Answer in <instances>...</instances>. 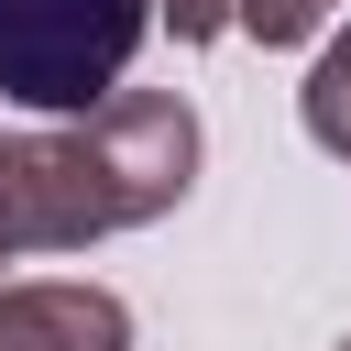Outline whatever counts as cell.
<instances>
[{"instance_id":"1","label":"cell","mask_w":351,"mask_h":351,"mask_svg":"<svg viewBox=\"0 0 351 351\" xmlns=\"http://www.w3.org/2000/svg\"><path fill=\"white\" fill-rule=\"evenodd\" d=\"M143 33L154 0H0V99L33 121H88L110 88H132Z\"/></svg>"},{"instance_id":"2","label":"cell","mask_w":351,"mask_h":351,"mask_svg":"<svg viewBox=\"0 0 351 351\" xmlns=\"http://www.w3.org/2000/svg\"><path fill=\"white\" fill-rule=\"evenodd\" d=\"M121 230V197L88 154L77 121H33V132H0V252H88Z\"/></svg>"},{"instance_id":"3","label":"cell","mask_w":351,"mask_h":351,"mask_svg":"<svg viewBox=\"0 0 351 351\" xmlns=\"http://www.w3.org/2000/svg\"><path fill=\"white\" fill-rule=\"evenodd\" d=\"M77 132H88V154H99V176H110V197H121V230L165 219V208L197 186V110H186L176 88H110Z\"/></svg>"},{"instance_id":"4","label":"cell","mask_w":351,"mask_h":351,"mask_svg":"<svg viewBox=\"0 0 351 351\" xmlns=\"http://www.w3.org/2000/svg\"><path fill=\"white\" fill-rule=\"evenodd\" d=\"M0 351H132V307L88 274L0 285Z\"/></svg>"},{"instance_id":"5","label":"cell","mask_w":351,"mask_h":351,"mask_svg":"<svg viewBox=\"0 0 351 351\" xmlns=\"http://www.w3.org/2000/svg\"><path fill=\"white\" fill-rule=\"evenodd\" d=\"M296 121H307V143H318V154H340V165H351V22H329V33H318V66H307V88H296Z\"/></svg>"},{"instance_id":"6","label":"cell","mask_w":351,"mask_h":351,"mask_svg":"<svg viewBox=\"0 0 351 351\" xmlns=\"http://www.w3.org/2000/svg\"><path fill=\"white\" fill-rule=\"evenodd\" d=\"M329 22H340V0H241V11H230V33H252L263 55H296V44H318Z\"/></svg>"},{"instance_id":"7","label":"cell","mask_w":351,"mask_h":351,"mask_svg":"<svg viewBox=\"0 0 351 351\" xmlns=\"http://www.w3.org/2000/svg\"><path fill=\"white\" fill-rule=\"evenodd\" d=\"M230 11H241V0H154V33H176V44H219Z\"/></svg>"},{"instance_id":"8","label":"cell","mask_w":351,"mask_h":351,"mask_svg":"<svg viewBox=\"0 0 351 351\" xmlns=\"http://www.w3.org/2000/svg\"><path fill=\"white\" fill-rule=\"evenodd\" d=\"M0 263H11V252H0Z\"/></svg>"}]
</instances>
